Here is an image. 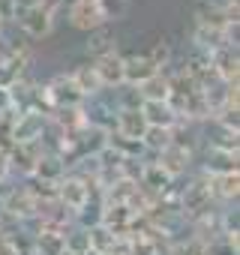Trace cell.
Segmentation results:
<instances>
[{"mask_svg":"<svg viewBox=\"0 0 240 255\" xmlns=\"http://www.w3.org/2000/svg\"><path fill=\"white\" fill-rule=\"evenodd\" d=\"M69 24H72L75 30L93 33V30L105 27V15H102L99 3H84V0H75V3L69 6Z\"/></svg>","mask_w":240,"mask_h":255,"instance_id":"cell-3","label":"cell"},{"mask_svg":"<svg viewBox=\"0 0 240 255\" xmlns=\"http://www.w3.org/2000/svg\"><path fill=\"white\" fill-rule=\"evenodd\" d=\"M63 168H66L63 159H57V156H39L36 165H33V174L42 177V183H54V180H60Z\"/></svg>","mask_w":240,"mask_h":255,"instance_id":"cell-11","label":"cell"},{"mask_svg":"<svg viewBox=\"0 0 240 255\" xmlns=\"http://www.w3.org/2000/svg\"><path fill=\"white\" fill-rule=\"evenodd\" d=\"M18 18H21V30H24L30 39H45V36L54 30V15H51L48 9H42L39 3L30 6V9H24Z\"/></svg>","mask_w":240,"mask_h":255,"instance_id":"cell-4","label":"cell"},{"mask_svg":"<svg viewBox=\"0 0 240 255\" xmlns=\"http://www.w3.org/2000/svg\"><path fill=\"white\" fill-rule=\"evenodd\" d=\"M57 198H60L66 207H72V210H81V207L90 201V186H87L84 180H78V177H69V180H63V183H60V189H57Z\"/></svg>","mask_w":240,"mask_h":255,"instance_id":"cell-6","label":"cell"},{"mask_svg":"<svg viewBox=\"0 0 240 255\" xmlns=\"http://www.w3.org/2000/svg\"><path fill=\"white\" fill-rule=\"evenodd\" d=\"M69 78H72V84L78 87L81 96H96L99 90H105L102 81H99V75H96V69H93V63H81V66H75V69L69 72Z\"/></svg>","mask_w":240,"mask_h":255,"instance_id":"cell-8","label":"cell"},{"mask_svg":"<svg viewBox=\"0 0 240 255\" xmlns=\"http://www.w3.org/2000/svg\"><path fill=\"white\" fill-rule=\"evenodd\" d=\"M168 255H195V252H192V249H189L186 243H177V246H174V249H171Z\"/></svg>","mask_w":240,"mask_h":255,"instance_id":"cell-19","label":"cell"},{"mask_svg":"<svg viewBox=\"0 0 240 255\" xmlns=\"http://www.w3.org/2000/svg\"><path fill=\"white\" fill-rule=\"evenodd\" d=\"M159 75V66L147 57V54H132V57H123V84H132V87H141L147 84L150 78Z\"/></svg>","mask_w":240,"mask_h":255,"instance_id":"cell-2","label":"cell"},{"mask_svg":"<svg viewBox=\"0 0 240 255\" xmlns=\"http://www.w3.org/2000/svg\"><path fill=\"white\" fill-rule=\"evenodd\" d=\"M9 105H12V99H9V90H3V87H0V111H9Z\"/></svg>","mask_w":240,"mask_h":255,"instance_id":"cell-17","label":"cell"},{"mask_svg":"<svg viewBox=\"0 0 240 255\" xmlns=\"http://www.w3.org/2000/svg\"><path fill=\"white\" fill-rule=\"evenodd\" d=\"M9 168H12V165H9V159H6L3 153H0V183H3V177L9 174Z\"/></svg>","mask_w":240,"mask_h":255,"instance_id":"cell-18","label":"cell"},{"mask_svg":"<svg viewBox=\"0 0 240 255\" xmlns=\"http://www.w3.org/2000/svg\"><path fill=\"white\" fill-rule=\"evenodd\" d=\"M93 69H96V75H99L102 87L123 84V57H120L117 51H114V54H105V57H99V60L93 63Z\"/></svg>","mask_w":240,"mask_h":255,"instance_id":"cell-7","label":"cell"},{"mask_svg":"<svg viewBox=\"0 0 240 255\" xmlns=\"http://www.w3.org/2000/svg\"><path fill=\"white\" fill-rule=\"evenodd\" d=\"M216 186H210V195H219L225 201L237 198V174H222V177H213Z\"/></svg>","mask_w":240,"mask_h":255,"instance_id":"cell-14","label":"cell"},{"mask_svg":"<svg viewBox=\"0 0 240 255\" xmlns=\"http://www.w3.org/2000/svg\"><path fill=\"white\" fill-rule=\"evenodd\" d=\"M129 0H99V9L105 15V24L108 21H120V18H126L129 15Z\"/></svg>","mask_w":240,"mask_h":255,"instance_id":"cell-13","label":"cell"},{"mask_svg":"<svg viewBox=\"0 0 240 255\" xmlns=\"http://www.w3.org/2000/svg\"><path fill=\"white\" fill-rule=\"evenodd\" d=\"M156 66H168V60H171V42H165V39H159V42H153V48H150V54H147Z\"/></svg>","mask_w":240,"mask_h":255,"instance_id":"cell-15","label":"cell"},{"mask_svg":"<svg viewBox=\"0 0 240 255\" xmlns=\"http://www.w3.org/2000/svg\"><path fill=\"white\" fill-rule=\"evenodd\" d=\"M18 15V0H0V21H15Z\"/></svg>","mask_w":240,"mask_h":255,"instance_id":"cell-16","label":"cell"},{"mask_svg":"<svg viewBox=\"0 0 240 255\" xmlns=\"http://www.w3.org/2000/svg\"><path fill=\"white\" fill-rule=\"evenodd\" d=\"M204 168L213 171V177L237 174V150H216V147H210V150H207V162H204Z\"/></svg>","mask_w":240,"mask_h":255,"instance_id":"cell-9","label":"cell"},{"mask_svg":"<svg viewBox=\"0 0 240 255\" xmlns=\"http://www.w3.org/2000/svg\"><path fill=\"white\" fill-rule=\"evenodd\" d=\"M42 129H45V117L39 111H24L12 123L9 138L12 144H36V138H42Z\"/></svg>","mask_w":240,"mask_h":255,"instance_id":"cell-1","label":"cell"},{"mask_svg":"<svg viewBox=\"0 0 240 255\" xmlns=\"http://www.w3.org/2000/svg\"><path fill=\"white\" fill-rule=\"evenodd\" d=\"M84 51L93 54L96 60L105 57V54H114V51H117V36H114V30H108V24L99 27V30H93L90 39H87V45H84Z\"/></svg>","mask_w":240,"mask_h":255,"instance_id":"cell-10","label":"cell"},{"mask_svg":"<svg viewBox=\"0 0 240 255\" xmlns=\"http://www.w3.org/2000/svg\"><path fill=\"white\" fill-rule=\"evenodd\" d=\"M171 135H174V129H159V126H147V132H144L141 144L159 153V150H165V147L171 144Z\"/></svg>","mask_w":240,"mask_h":255,"instance_id":"cell-12","label":"cell"},{"mask_svg":"<svg viewBox=\"0 0 240 255\" xmlns=\"http://www.w3.org/2000/svg\"><path fill=\"white\" fill-rule=\"evenodd\" d=\"M141 117L147 126H159V129H174V126L180 123V117L171 111L168 102H141Z\"/></svg>","mask_w":240,"mask_h":255,"instance_id":"cell-5","label":"cell"}]
</instances>
